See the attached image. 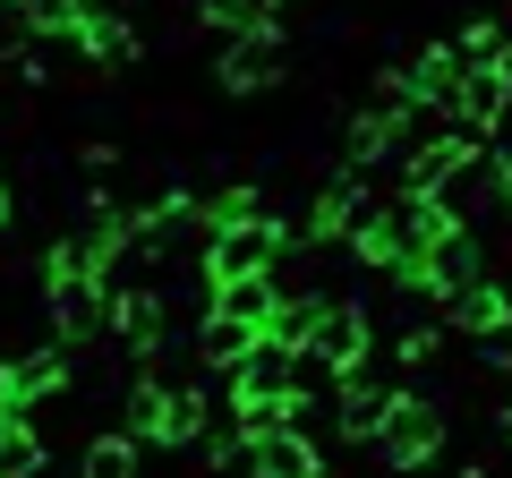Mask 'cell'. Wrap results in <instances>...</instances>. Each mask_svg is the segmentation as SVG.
I'll use <instances>...</instances> for the list:
<instances>
[{"mask_svg":"<svg viewBox=\"0 0 512 478\" xmlns=\"http://www.w3.org/2000/svg\"><path fill=\"white\" fill-rule=\"evenodd\" d=\"M367 350H376V325H367V308L359 299H316V316H308V342H299V359H316V368H359Z\"/></svg>","mask_w":512,"mask_h":478,"instance_id":"cell-1","label":"cell"},{"mask_svg":"<svg viewBox=\"0 0 512 478\" xmlns=\"http://www.w3.org/2000/svg\"><path fill=\"white\" fill-rule=\"evenodd\" d=\"M376 453L393 461V470H427V461L444 453V410L427 402V393H393V410H384V427H376Z\"/></svg>","mask_w":512,"mask_h":478,"instance_id":"cell-2","label":"cell"},{"mask_svg":"<svg viewBox=\"0 0 512 478\" xmlns=\"http://www.w3.org/2000/svg\"><path fill=\"white\" fill-rule=\"evenodd\" d=\"M239 470L248 478H325V453H316L308 427L274 419V427H239Z\"/></svg>","mask_w":512,"mask_h":478,"instance_id":"cell-3","label":"cell"},{"mask_svg":"<svg viewBox=\"0 0 512 478\" xmlns=\"http://www.w3.org/2000/svg\"><path fill=\"white\" fill-rule=\"evenodd\" d=\"M214 77H222V94H265V86L282 77V26H274V18H265V26H231Z\"/></svg>","mask_w":512,"mask_h":478,"instance_id":"cell-4","label":"cell"},{"mask_svg":"<svg viewBox=\"0 0 512 478\" xmlns=\"http://www.w3.org/2000/svg\"><path fill=\"white\" fill-rule=\"evenodd\" d=\"M43 316H52V342L86 350L94 333H103V291H94V274H52L43 282Z\"/></svg>","mask_w":512,"mask_h":478,"instance_id":"cell-5","label":"cell"},{"mask_svg":"<svg viewBox=\"0 0 512 478\" xmlns=\"http://www.w3.org/2000/svg\"><path fill=\"white\" fill-rule=\"evenodd\" d=\"M77 376V350L69 342H43V350H18L9 359V419H26L35 402H52L60 385Z\"/></svg>","mask_w":512,"mask_h":478,"instance_id":"cell-6","label":"cell"},{"mask_svg":"<svg viewBox=\"0 0 512 478\" xmlns=\"http://www.w3.org/2000/svg\"><path fill=\"white\" fill-rule=\"evenodd\" d=\"M436 325H444V333H470V342H478V333H504V325H512V282H504V274H478L470 291L436 299Z\"/></svg>","mask_w":512,"mask_h":478,"instance_id":"cell-7","label":"cell"},{"mask_svg":"<svg viewBox=\"0 0 512 478\" xmlns=\"http://www.w3.org/2000/svg\"><path fill=\"white\" fill-rule=\"evenodd\" d=\"M69 52H86L94 69H128V60H137V26H128L120 9H86V18L69 26Z\"/></svg>","mask_w":512,"mask_h":478,"instance_id":"cell-8","label":"cell"},{"mask_svg":"<svg viewBox=\"0 0 512 478\" xmlns=\"http://www.w3.org/2000/svg\"><path fill=\"white\" fill-rule=\"evenodd\" d=\"M274 299H282V274H239V282H205V308H214V316H231V325H248V333H265Z\"/></svg>","mask_w":512,"mask_h":478,"instance_id":"cell-9","label":"cell"},{"mask_svg":"<svg viewBox=\"0 0 512 478\" xmlns=\"http://www.w3.org/2000/svg\"><path fill=\"white\" fill-rule=\"evenodd\" d=\"M205 393L197 385H163V419H154V444H205Z\"/></svg>","mask_w":512,"mask_h":478,"instance_id":"cell-10","label":"cell"},{"mask_svg":"<svg viewBox=\"0 0 512 478\" xmlns=\"http://www.w3.org/2000/svg\"><path fill=\"white\" fill-rule=\"evenodd\" d=\"M137 470H146V444L120 436V427H103V436L77 453V478H137Z\"/></svg>","mask_w":512,"mask_h":478,"instance_id":"cell-11","label":"cell"},{"mask_svg":"<svg viewBox=\"0 0 512 478\" xmlns=\"http://www.w3.org/2000/svg\"><path fill=\"white\" fill-rule=\"evenodd\" d=\"M453 154H461V137H453V129L427 137V146H402V197H436V180L453 171Z\"/></svg>","mask_w":512,"mask_h":478,"instance_id":"cell-12","label":"cell"},{"mask_svg":"<svg viewBox=\"0 0 512 478\" xmlns=\"http://www.w3.org/2000/svg\"><path fill=\"white\" fill-rule=\"evenodd\" d=\"M52 444L35 436V419H0V478H43Z\"/></svg>","mask_w":512,"mask_h":478,"instance_id":"cell-13","label":"cell"},{"mask_svg":"<svg viewBox=\"0 0 512 478\" xmlns=\"http://www.w3.org/2000/svg\"><path fill=\"white\" fill-rule=\"evenodd\" d=\"M248 342H256L248 325H231V316H214V308H205V325H197V359H205V368H231V359H239Z\"/></svg>","mask_w":512,"mask_h":478,"instance_id":"cell-14","label":"cell"},{"mask_svg":"<svg viewBox=\"0 0 512 478\" xmlns=\"http://www.w3.org/2000/svg\"><path fill=\"white\" fill-rule=\"evenodd\" d=\"M453 52H461V69H487V60H504V18H470L453 35Z\"/></svg>","mask_w":512,"mask_h":478,"instance_id":"cell-15","label":"cell"},{"mask_svg":"<svg viewBox=\"0 0 512 478\" xmlns=\"http://www.w3.org/2000/svg\"><path fill=\"white\" fill-rule=\"evenodd\" d=\"M26 9V26H35V35H69L77 18H86V0H18Z\"/></svg>","mask_w":512,"mask_h":478,"instance_id":"cell-16","label":"cell"},{"mask_svg":"<svg viewBox=\"0 0 512 478\" xmlns=\"http://www.w3.org/2000/svg\"><path fill=\"white\" fill-rule=\"evenodd\" d=\"M26 35H35V26H26V9H18V0H0V60H18Z\"/></svg>","mask_w":512,"mask_h":478,"instance_id":"cell-17","label":"cell"},{"mask_svg":"<svg viewBox=\"0 0 512 478\" xmlns=\"http://www.w3.org/2000/svg\"><path fill=\"white\" fill-rule=\"evenodd\" d=\"M495 436H504V444H512V402H504V410H495Z\"/></svg>","mask_w":512,"mask_h":478,"instance_id":"cell-18","label":"cell"},{"mask_svg":"<svg viewBox=\"0 0 512 478\" xmlns=\"http://www.w3.org/2000/svg\"><path fill=\"white\" fill-rule=\"evenodd\" d=\"M0 419H9V359H0Z\"/></svg>","mask_w":512,"mask_h":478,"instance_id":"cell-19","label":"cell"},{"mask_svg":"<svg viewBox=\"0 0 512 478\" xmlns=\"http://www.w3.org/2000/svg\"><path fill=\"white\" fill-rule=\"evenodd\" d=\"M0 222H9V188H0Z\"/></svg>","mask_w":512,"mask_h":478,"instance_id":"cell-20","label":"cell"},{"mask_svg":"<svg viewBox=\"0 0 512 478\" xmlns=\"http://www.w3.org/2000/svg\"><path fill=\"white\" fill-rule=\"evenodd\" d=\"M86 9H111V0H86Z\"/></svg>","mask_w":512,"mask_h":478,"instance_id":"cell-21","label":"cell"}]
</instances>
